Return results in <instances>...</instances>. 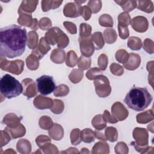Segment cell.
Masks as SVG:
<instances>
[{"instance_id": "obj_1", "label": "cell", "mask_w": 154, "mask_h": 154, "mask_svg": "<svg viewBox=\"0 0 154 154\" xmlns=\"http://www.w3.org/2000/svg\"><path fill=\"white\" fill-rule=\"evenodd\" d=\"M27 39L26 31L16 25H11L0 29L1 57L13 58L25 52Z\"/></svg>"}, {"instance_id": "obj_2", "label": "cell", "mask_w": 154, "mask_h": 154, "mask_svg": "<svg viewBox=\"0 0 154 154\" xmlns=\"http://www.w3.org/2000/svg\"><path fill=\"white\" fill-rule=\"evenodd\" d=\"M152 96L146 88L132 87L124 99L125 103L131 109L136 111H143L150 104Z\"/></svg>"}, {"instance_id": "obj_3", "label": "cell", "mask_w": 154, "mask_h": 154, "mask_svg": "<svg viewBox=\"0 0 154 154\" xmlns=\"http://www.w3.org/2000/svg\"><path fill=\"white\" fill-rule=\"evenodd\" d=\"M0 90L5 97L11 99L19 96L23 91V87L15 78L5 74L1 78Z\"/></svg>"}, {"instance_id": "obj_4", "label": "cell", "mask_w": 154, "mask_h": 154, "mask_svg": "<svg viewBox=\"0 0 154 154\" xmlns=\"http://www.w3.org/2000/svg\"><path fill=\"white\" fill-rule=\"evenodd\" d=\"M36 84L38 91L43 95L51 94L56 88L53 77L49 75L41 76L36 79Z\"/></svg>"}, {"instance_id": "obj_5", "label": "cell", "mask_w": 154, "mask_h": 154, "mask_svg": "<svg viewBox=\"0 0 154 154\" xmlns=\"http://www.w3.org/2000/svg\"><path fill=\"white\" fill-rule=\"evenodd\" d=\"M96 88L102 87V90L97 93L100 97H106L111 92V87L109 85V81L106 77L102 75H98L94 80Z\"/></svg>"}, {"instance_id": "obj_6", "label": "cell", "mask_w": 154, "mask_h": 154, "mask_svg": "<svg viewBox=\"0 0 154 154\" xmlns=\"http://www.w3.org/2000/svg\"><path fill=\"white\" fill-rule=\"evenodd\" d=\"M81 15H83L84 17L85 18V20H87L90 18V9L87 6H84L81 7Z\"/></svg>"}]
</instances>
